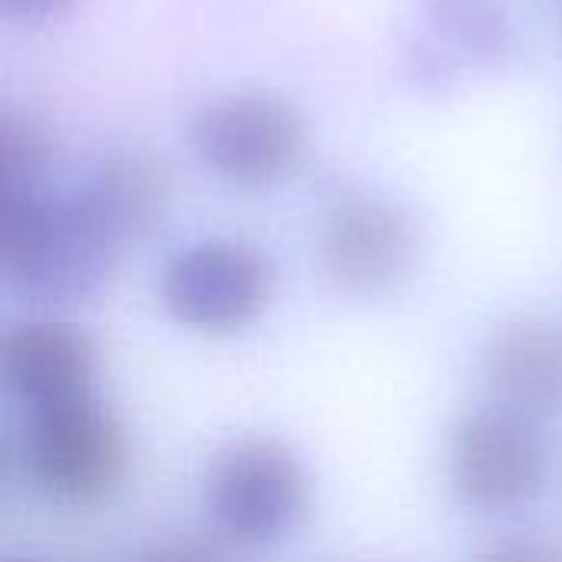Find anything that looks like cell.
Here are the masks:
<instances>
[{"mask_svg": "<svg viewBox=\"0 0 562 562\" xmlns=\"http://www.w3.org/2000/svg\"><path fill=\"white\" fill-rule=\"evenodd\" d=\"M122 250L76 194H0V273L10 290L40 303L95 293Z\"/></svg>", "mask_w": 562, "mask_h": 562, "instance_id": "obj_1", "label": "cell"}, {"mask_svg": "<svg viewBox=\"0 0 562 562\" xmlns=\"http://www.w3.org/2000/svg\"><path fill=\"white\" fill-rule=\"evenodd\" d=\"M313 504V481L286 445L240 438L204 474V510L221 537L260 550L293 537Z\"/></svg>", "mask_w": 562, "mask_h": 562, "instance_id": "obj_2", "label": "cell"}, {"mask_svg": "<svg viewBox=\"0 0 562 562\" xmlns=\"http://www.w3.org/2000/svg\"><path fill=\"white\" fill-rule=\"evenodd\" d=\"M26 477L56 504L92 507L105 501L128 471V435L95 398L30 412L20 435Z\"/></svg>", "mask_w": 562, "mask_h": 562, "instance_id": "obj_3", "label": "cell"}, {"mask_svg": "<svg viewBox=\"0 0 562 562\" xmlns=\"http://www.w3.org/2000/svg\"><path fill=\"white\" fill-rule=\"evenodd\" d=\"M194 151L224 184L260 191L280 184L306 151V125L293 102L273 92L214 99L194 119Z\"/></svg>", "mask_w": 562, "mask_h": 562, "instance_id": "obj_4", "label": "cell"}, {"mask_svg": "<svg viewBox=\"0 0 562 562\" xmlns=\"http://www.w3.org/2000/svg\"><path fill=\"white\" fill-rule=\"evenodd\" d=\"M448 474L461 504L497 514L533 504L550 481V451L537 422L494 405L468 412L448 448Z\"/></svg>", "mask_w": 562, "mask_h": 562, "instance_id": "obj_5", "label": "cell"}, {"mask_svg": "<svg viewBox=\"0 0 562 562\" xmlns=\"http://www.w3.org/2000/svg\"><path fill=\"white\" fill-rule=\"evenodd\" d=\"M165 313L194 333H237L260 319L273 296L270 260L237 240H198L161 270Z\"/></svg>", "mask_w": 562, "mask_h": 562, "instance_id": "obj_6", "label": "cell"}, {"mask_svg": "<svg viewBox=\"0 0 562 562\" xmlns=\"http://www.w3.org/2000/svg\"><path fill=\"white\" fill-rule=\"evenodd\" d=\"M415 217L385 198L339 201L319 237L326 277L349 296H385L408 280L418 263Z\"/></svg>", "mask_w": 562, "mask_h": 562, "instance_id": "obj_7", "label": "cell"}, {"mask_svg": "<svg viewBox=\"0 0 562 562\" xmlns=\"http://www.w3.org/2000/svg\"><path fill=\"white\" fill-rule=\"evenodd\" d=\"M7 389L30 408H53L89 398L99 375V352L92 339L56 319L16 323L0 349Z\"/></svg>", "mask_w": 562, "mask_h": 562, "instance_id": "obj_8", "label": "cell"}, {"mask_svg": "<svg viewBox=\"0 0 562 562\" xmlns=\"http://www.w3.org/2000/svg\"><path fill=\"white\" fill-rule=\"evenodd\" d=\"M92 221L119 247L151 240L171 217L175 181L171 171L151 155H115L102 161L76 191Z\"/></svg>", "mask_w": 562, "mask_h": 562, "instance_id": "obj_9", "label": "cell"}, {"mask_svg": "<svg viewBox=\"0 0 562 562\" xmlns=\"http://www.w3.org/2000/svg\"><path fill=\"white\" fill-rule=\"evenodd\" d=\"M484 375L504 408L527 418L562 415V326L514 319L484 346Z\"/></svg>", "mask_w": 562, "mask_h": 562, "instance_id": "obj_10", "label": "cell"}, {"mask_svg": "<svg viewBox=\"0 0 562 562\" xmlns=\"http://www.w3.org/2000/svg\"><path fill=\"white\" fill-rule=\"evenodd\" d=\"M53 165V142L46 128L26 115L3 109L0 115V194L43 191V178Z\"/></svg>", "mask_w": 562, "mask_h": 562, "instance_id": "obj_11", "label": "cell"}, {"mask_svg": "<svg viewBox=\"0 0 562 562\" xmlns=\"http://www.w3.org/2000/svg\"><path fill=\"white\" fill-rule=\"evenodd\" d=\"M474 562H562V553L543 540L510 537V540H497L484 547Z\"/></svg>", "mask_w": 562, "mask_h": 562, "instance_id": "obj_12", "label": "cell"}, {"mask_svg": "<svg viewBox=\"0 0 562 562\" xmlns=\"http://www.w3.org/2000/svg\"><path fill=\"white\" fill-rule=\"evenodd\" d=\"M138 562H224L211 547L198 540H161L151 543Z\"/></svg>", "mask_w": 562, "mask_h": 562, "instance_id": "obj_13", "label": "cell"}, {"mask_svg": "<svg viewBox=\"0 0 562 562\" xmlns=\"http://www.w3.org/2000/svg\"><path fill=\"white\" fill-rule=\"evenodd\" d=\"M72 0H0V13L16 23H43L49 16H59Z\"/></svg>", "mask_w": 562, "mask_h": 562, "instance_id": "obj_14", "label": "cell"}]
</instances>
